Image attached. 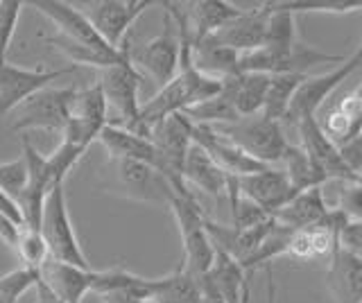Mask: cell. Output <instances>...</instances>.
Listing matches in <instances>:
<instances>
[{"label":"cell","instance_id":"obj_38","mask_svg":"<svg viewBox=\"0 0 362 303\" xmlns=\"http://www.w3.org/2000/svg\"><path fill=\"white\" fill-rule=\"evenodd\" d=\"M339 152H342L344 161H346V165L351 167V170H354V174H358L362 170V133H360V136H356L349 145H344Z\"/></svg>","mask_w":362,"mask_h":303},{"label":"cell","instance_id":"obj_15","mask_svg":"<svg viewBox=\"0 0 362 303\" xmlns=\"http://www.w3.org/2000/svg\"><path fill=\"white\" fill-rule=\"evenodd\" d=\"M235 182L240 195L247 197L249 201H254L256 206L269 213L272 218L297 195V190L290 184V179L281 165H267L254 174L235 177Z\"/></svg>","mask_w":362,"mask_h":303},{"label":"cell","instance_id":"obj_14","mask_svg":"<svg viewBox=\"0 0 362 303\" xmlns=\"http://www.w3.org/2000/svg\"><path fill=\"white\" fill-rule=\"evenodd\" d=\"M21 143H23V156H25L28 167H30V182H28L25 193H23L16 201L21 206L23 220H25V227L41 231L45 201H48L50 190L57 186L52 184V177L48 170V156H43L37 148H34L28 136H23Z\"/></svg>","mask_w":362,"mask_h":303},{"label":"cell","instance_id":"obj_36","mask_svg":"<svg viewBox=\"0 0 362 303\" xmlns=\"http://www.w3.org/2000/svg\"><path fill=\"white\" fill-rule=\"evenodd\" d=\"M23 7L25 3H21V0H0V64H5Z\"/></svg>","mask_w":362,"mask_h":303},{"label":"cell","instance_id":"obj_28","mask_svg":"<svg viewBox=\"0 0 362 303\" xmlns=\"http://www.w3.org/2000/svg\"><path fill=\"white\" fill-rule=\"evenodd\" d=\"M152 299L156 303H204L202 280L190 274L186 265L181 263L168 276L154 278Z\"/></svg>","mask_w":362,"mask_h":303},{"label":"cell","instance_id":"obj_18","mask_svg":"<svg viewBox=\"0 0 362 303\" xmlns=\"http://www.w3.org/2000/svg\"><path fill=\"white\" fill-rule=\"evenodd\" d=\"M272 18V3H263L252 9H243L240 16L233 18L229 25H224L215 37L222 46L235 50L238 54L254 52L265 43L267 28Z\"/></svg>","mask_w":362,"mask_h":303},{"label":"cell","instance_id":"obj_16","mask_svg":"<svg viewBox=\"0 0 362 303\" xmlns=\"http://www.w3.org/2000/svg\"><path fill=\"white\" fill-rule=\"evenodd\" d=\"M297 133H299V145L308 152V156L326 174L328 182H356V174L346 165L342 152L326 136L324 129L320 127V120L315 116L299 120Z\"/></svg>","mask_w":362,"mask_h":303},{"label":"cell","instance_id":"obj_9","mask_svg":"<svg viewBox=\"0 0 362 303\" xmlns=\"http://www.w3.org/2000/svg\"><path fill=\"white\" fill-rule=\"evenodd\" d=\"M98 82L102 86V91H105L109 107L118 114V122H113V125H120L134 131L139 127L141 107H143L139 100L143 73L134 66L132 54L120 64L111 66V69L100 71Z\"/></svg>","mask_w":362,"mask_h":303},{"label":"cell","instance_id":"obj_26","mask_svg":"<svg viewBox=\"0 0 362 303\" xmlns=\"http://www.w3.org/2000/svg\"><path fill=\"white\" fill-rule=\"evenodd\" d=\"M190 61L195 64L197 71H202L209 77H215V80H220V82H224L226 77H231L235 73H240L238 71V66H240V54L231 48L222 46L215 37L192 41Z\"/></svg>","mask_w":362,"mask_h":303},{"label":"cell","instance_id":"obj_21","mask_svg":"<svg viewBox=\"0 0 362 303\" xmlns=\"http://www.w3.org/2000/svg\"><path fill=\"white\" fill-rule=\"evenodd\" d=\"M98 143L107 150L109 159H129V161H141L156 167L161 172V159H158V152L154 148L152 138L143 136V133H136L132 129H124L120 125H109L102 129Z\"/></svg>","mask_w":362,"mask_h":303},{"label":"cell","instance_id":"obj_10","mask_svg":"<svg viewBox=\"0 0 362 303\" xmlns=\"http://www.w3.org/2000/svg\"><path fill=\"white\" fill-rule=\"evenodd\" d=\"M109 125V102L105 97L100 82L77 88L71 120L68 127L62 133V141H68L77 145V148L88 150L90 143H95L100 138L102 129Z\"/></svg>","mask_w":362,"mask_h":303},{"label":"cell","instance_id":"obj_2","mask_svg":"<svg viewBox=\"0 0 362 303\" xmlns=\"http://www.w3.org/2000/svg\"><path fill=\"white\" fill-rule=\"evenodd\" d=\"M170 210L177 220V227L184 242V263L190 274L204 278L215 263V244L206 229V215H204L199 199L192 190L186 193H175Z\"/></svg>","mask_w":362,"mask_h":303},{"label":"cell","instance_id":"obj_33","mask_svg":"<svg viewBox=\"0 0 362 303\" xmlns=\"http://www.w3.org/2000/svg\"><path fill=\"white\" fill-rule=\"evenodd\" d=\"M292 14L299 12H322V14H351L362 12V0H286L279 3Z\"/></svg>","mask_w":362,"mask_h":303},{"label":"cell","instance_id":"obj_23","mask_svg":"<svg viewBox=\"0 0 362 303\" xmlns=\"http://www.w3.org/2000/svg\"><path fill=\"white\" fill-rule=\"evenodd\" d=\"M328 215H331V204L326 201L324 186H322V188H310L303 190V193H297L276 213L274 220L290 231H301L324 222Z\"/></svg>","mask_w":362,"mask_h":303},{"label":"cell","instance_id":"obj_19","mask_svg":"<svg viewBox=\"0 0 362 303\" xmlns=\"http://www.w3.org/2000/svg\"><path fill=\"white\" fill-rule=\"evenodd\" d=\"M184 182L188 188L206 193L209 197L218 201V204H222V201H229L233 177L226 174L206 150L199 148L197 143H192V148L186 156V165H184Z\"/></svg>","mask_w":362,"mask_h":303},{"label":"cell","instance_id":"obj_6","mask_svg":"<svg viewBox=\"0 0 362 303\" xmlns=\"http://www.w3.org/2000/svg\"><path fill=\"white\" fill-rule=\"evenodd\" d=\"M192 129H195V122L186 114L170 116L150 129V138L158 152V159H161V172L175 186L177 193L190 190L184 182V165L192 143H195L192 141Z\"/></svg>","mask_w":362,"mask_h":303},{"label":"cell","instance_id":"obj_31","mask_svg":"<svg viewBox=\"0 0 362 303\" xmlns=\"http://www.w3.org/2000/svg\"><path fill=\"white\" fill-rule=\"evenodd\" d=\"M41 280V272L32 267H16L7 274H0V303H18Z\"/></svg>","mask_w":362,"mask_h":303},{"label":"cell","instance_id":"obj_5","mask_svg":"<svg viewBox=\"0 0 362 303\" xmlns=\"http://www.w3.org/2000/svg\"><path fill=\"white\" fill-rule=\"evenodd\" d=\"M77 88H43L37 95H32L25 105L14 111L11 131H54L64 133L71 120V111L75 102Z\"/></svg>","mask_w":362,"mask_h":303},{"label":"cell","instance_id":"obj_44","mask_svg":"<svg viewBox=\"0 0 362 303\" xmlns=\"http://www.w3.org/2000/svg\"><path fill=\"white\" fill-rule=\"evenodd\" d=\"M356 184H360V186H362V170H360V172L356 174Z\"/></svg>","mask_w":362,"mask_h":303},{"label":"cell","instance_id":"obj_43","mask_svg":"<svg viewBox=\"0 0 362 303\" xmlns=\"http://www.w3.org/2000/svg\"><path fill=\"white\" fill-rule=\"evenodd\" d=\"M199 280H202V290H204V303H226L220 292L215 290L206 278H199Z\"/></svg>","mask_w":362,"mask_h":303},{"label":"cell","instance_id":"obj_3","mask_svg":"<svg viewBox=\"0 0 362 303\" xmlns=\"http://www.w3.org/2000/svg\"><path fill=\"white\" fill-rule=\"evenodd\" d=\"M215 129L222 131L224 136H229L252 159L260 161L263 165H281L283 156H286L288 148L292 145L281 122L263 114L247 116L238 122H231V125H220Z\"/></svg>","mask_w":362,"mask_h":303},{"label":"cell","instance_id":"obj_35","mask_svg":"<svg viewBox=\"0 0 362 303\" xmlns=\"http://www.w3.org/2000/svg\"><path fill=\"white\" fill-rule=\"evenodd\" d=\"M30 182V167L25 156H18L14 161H7V163H0V188L9 193L14 199H18L23 193H25Z\"/></svg>","mask_w":362,"mask_h":303},{"label":"cell","instance_id":"obj_20","mask_svg":"<svg viewBox=\"0 0 362 303\" xmlns=\"http://www.w3.org/2000/svg\"><path fill=\"white\" fill-rule=\"evenodd\" d=\"M98 269L75 267L50 258L41 269V280L48 285L64 303H82L86 295H93Z\"/></svg>","mask_w":362,"mask_h":303},{"label":"cell","instance_id":"obj_42","mask_svg":"<svg viewBox=\"0 0 362 303\" xmlns=\"http://www.w3.org/2000/svg\"><path fill=\"white\" fill-rule=\"evenodd\" d=\"M37 303H64V301L57 297L54 292L43 283V280H39V285H37Z\"/></svg>","mask_w":362,"mask_h":303},{"label":"cell","instance_id":"obj_4","mask_svg":"<svg viewBox=\"0 0 362 303\" xmlns=\"http://www.w3.org/2000/svg\"><path fill=\"white\" fill-rule=\"evenodd\" d=\"M41 233L50 246V256L54 258V261L90 269V263H88V258L82 249V244H79V240H77V233L73 227L64 184L50 190L48 201H45V208H43Z\"/></svg>","mask_w":362,"mask_h":303},{"label":"cell","instance_id":"obj_12","mask_svg":"<svg viewBox=\"0 0 362 303\" xmlns=\"http://www.w3.org/2000/svg\"><path fill=\"white\" fill-rule=\"evenodd\" d=\"M152 5H156L152 0H100L90 5L86 16L111 48H120L129 39L134 23Z\"/></svg>","mask_w":362,"mask_h":303},{"label":"cell","instance_id":"obj_34","mask_svg":"<svg viewBox=\"0 0 362 303\" xmlns=\"http://www.w3.org/2000/svg\"><path fill=\"white\" fill-rule=\"evenodd\" d=\"M337 186L335 204L331 206L337 210L349 224L362 222V186L356 182H333Z\"/></svg>","mask_w":362,"mask_h":303},{"label":"cell","instance_id":"obj_29","mask_svg":"<svg viewBox=\"0 0 362 303\" xmlns=\"http://www.w3.org/2000/svg\"><path fill=\"white\" fill-rule=\"evenodd\" d=\"M281 167L286 170L290 184L294 186L297 193H303V190H310V188H322L324 184H328L326 174L315 165V161L301 145H294V143L290 145L286 156H283Z\"/></svg>","mask_w":362,"mask_h":303},{"label":"cell","instance_id":"obj_11","mask_svg":"<svg viewBox=\"0 0 362 303\" xmlns=\"http://www.w3.org/2000/svg\"><path fill=\"white\" fill-rule=\"evenodd\" d=\"M75 66L64 71H45V69H21L14 64H0V120L7 114L25 105L32 95H37L50 82L73 73Z\"/></svg>","mask_w":362,"mask_h":303},{"label":"cell","instance_id":"obj_40","mask_svg":"<svg viewBox=\"0 0 362 303\" xmlns=\"http://www.w3.org/2000/svg\"><path fill=\"white\" fill-rule=\"evenodd\" d=\"M0 215H5L9 220L18 222L21 227H25V220H23V213H21L18 201L11 197L9 193H5L3 188H0Z\"/></svg>","mask_w":362,"mask_h":303},{"label":"cell","instance_id":"obj_1","mask_svg":"<svg viewBox=\"0 0 362 303\" xmlns=\"http://www.w3.org/2000/svg\"><path fill=\"white\" fill-rule=\"evenodd\" d=\"M102 188L107 193L129 199V201H141V204H152V206H168L173 204L175 197V186L168 182L163 172H158L156 167L141 163V161H129V159H109L100 170Z\"/></svg>","mask_w":362,"mask_h":303},{"label":"cell","instance_id":"obj_27","mask_svg":"<svg viewBox=\"0 0 362 303\" xmlns=\"http://www.w3.org/2000/svg\"><path fill=\"white\" fill-rule=\"evenodd\" d=\"M243 9L226 3V0H197V3L186 5L188 23L192 32V41L206 39L224 25H229L233 18L240 16Z\"/></svg>","mask_w":362,"mask_h":303},{"label":"cell","instance_id":"obj_8","mask_svg":"<svg viewBox=\"0 0 362 303\" xmlns=\"http://www.w3.org/2000/svg\"><path fill=\"white\" fill-rule=\"evenodd\" d=\"M362 66V46L351 54V57H346V61H342L339 66H335V69L331 73H324V75H308L303 80V84L299 86L297 95H294L292 105L288 109L286 118H283V129H294L297 131V125L299 120L308 118V116H315L317 111H320V107L324 105V100L331 95L335 88L342 84L344 80H349L351 75H354L358 69Z\"/></svg>","mask_w":362,"mask_h":303},{"label":"cell","instance_id":"obj_41","mask_svg":"<svg viewBox=\"0 0 362 303\" xmlns=\"http://www.w3.org/2000/svg\"><path fill=\"white\" fill-rule=\"evenodd\" d=\"M102 303H156L152 297H139V295H124V292H116V295H105L98 297Z\"/></svg>","mask_w":362,"mask_h":303},{"label":"cell","instance_id":"obj_22","mask_svg":"<svg viewBox=\"0 0 362 303\" xmlns=\"http://www.w3.org/2000/svg\"><path fill=\"white\" fill-rule=\"evenodd\" d=\"M326 285L337 303H362V256L339 246L331 258Z\"/></svg>","mask_w":362,"mask_h":303},{"label":"cell","instance_id":"obj_32","mask_svg":"<svg viewBox=\"0 0 362 303\" xmlns=\"http://www.w3.org/2000/svg\"><path fill=\"white\" fill-rule=\"evenodd\" d=\"M14 251L18 254L23 265L37 269V272H41L43 265L52 258L50 256V246H48V242H45L43 233L37 231V229H28V227H23L18 244H16Z\"/></svg>","mask_w":362,"mask_h":303},{"label":"cell","instance_id":"obj_17","mask_svg":"<svg viewBox=\"0 0 362 303\" xmlns=\"http://www.w3.org/2000/svg\"><path fill=\"white\" fill-rule=\"evenodd\" d=\"M32 7L57 28V35H62L66 39L84 43V46L95 48V50H120L122 48V46L111 48L109 43L98 35V30L88 20L86 12H79L73 5L62 3V0H37V3H32Z\"/></svg>","mask_w":362,"mask_h":303},{"label":"cell","instance_id":"obj_30","mask_svg":"<svg viewBox=\"0 0 362 303\" xmlns=\"http://www.w3.org/2000/svg\"><path fill=\"white\" fill-rule=\"evenodd\" d=\"M305 75H294V73H281V75H272L269 88L265 95V107H263V116L283 122L288 109L292 105L294 95H297L299 86L303 84Z\"/></svg>","mask_w":362,"mask_h":303},{"label":"cell","instance_id":"obj_13","mask_svg":"<svg viewBox=\"0 0 362 303\" xmlns=\"http://www.w3.org/2000/svg\"><path fill=\"white\" fill-rule=\"evenodd\" d=\"M346 220L337 210L331 208V215L315 227L292 231V238L288 244L286 258L299 263H313V261H331L335 251L339 249V233L346 227Z\"/></svg>","mask_w":362,"mask_h":303},{"label":"cell","instance_id":"obj_45","mask_svg":"<svg viewBox=\"0 0 362 303\" xmlns=\"http://www.w3.org/2000/svg\"><path fill=\"white\" fill-rule=\"evenodd\" d=\"M356 93H358V95H360V97H362V84H360V86H358V88H356Z\"/></svg>","mask_w":362,"mask_h":303},{"label":"cell","instance_id":"obj_24","mask_svg":"<svg viewBox=\"0 0 362 303\" xmlns=\"http://www.w3.org/2000/svg\"><path fill=\"white\" fill-rule=\"evenodd\" d=\"M204 278L220 292L226 303H249V276L245 267L220 246H215V263Z\"/></svg>","mask_w":362,"mask_h":303},{"label":"cell","instance_id":"obj_7","mask_svg":"<svg viewBox=\"0 0 362 303\" xmlns=\"http://www.w3.org/2000/svg\"><path fill=\"white\" fill-rule=\"evenodd\" d=\"M132 61L141 73L163 88L179 75L181 69V37L175 18L163 14V30L154 39L132 50Z\"/></svg>","mask_w":362,"mask_h":303},{"label":"cell","instance_id":"obj_37","mask_svg":"<svg viewBox=\"0 0 362 303\" xmlns=\"http://www.w3.org/2000/svg\"><path fill=\"white\" fill-rule=\"evenodd\" d=\"M339 246L351 254L362 256V222L346 224L342 233H339Z\"/></svg>","mask_w":362,"mask_h":303},{"label":"cell","instance_id":"obj_25","mask_svg":"<svg viewBox=\"0 0 362 303\" xmlns=\"http://www.w3.org/2000/svg\"><path fill=\"white\" fill-rule=\"evenodd\" d=\"M269 80L272 75L265 73H235L222 82L224 91L231 95L233 107L240 114V118L263 114Z\"/></svg>","mask_w":362,"mask_h":303},{"label":"cell","instance_id":"obj_39","mask_svg":"<svg viewBox=\"0 0 362 303\" xmlns=\"http://www.w3.org/2000/svg\"><path fill=\"white\" fill-rule=\"evenodd\" d=\"M21 231H23V227H21L18 222L9 220L5 215H0V242L7 244L9 249H16L18 238H21Z\"/></svg>","mask_w":362,"mask_h":303}]
</instances>
